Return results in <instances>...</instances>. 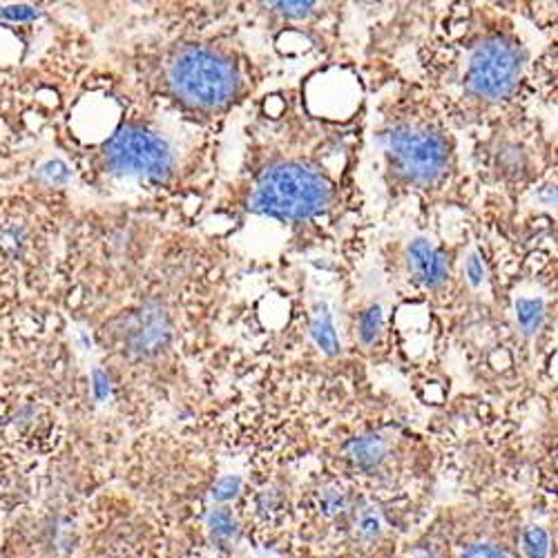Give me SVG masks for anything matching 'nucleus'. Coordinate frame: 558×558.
Wrapping results in <instances>:
<instances>
[{"label":"nucleus","instance_id":"obj_7","mask_svg":"<svg viewBox=\"0 0 558 558\" xmlns=\"http://www.w3.org/2000/svg\"><path fill=\"white\" fill-rule=\"evenodd\" d=\"M104 166L110 174L146 183H166L174 170V157L166 138L148 125H121L104 144Z\"/></svg>","mask_w":558,"mask_h":558},{"label":"nucleus","instance_id":"obj_9","mask_svg":"<svg viewBox=\"0 0 558 558\" xmlns=\"http://www.w3.org/2000/svg\"><path fill=\"white\" fill-rule=\"evenodd\" d=\"M313 336H315L317 344L327 353H336L338 351L340 342H338V336L333 331V322H331L329 313L315 317V322H313Z\"/></svg>","mask_w":558,"mask_h":558},{"label":"nucleus","instance_id":"obj_3","mask_svg":"<svg viewBox=\"0 0 558 558\" xmlns=\"http://www.w3.org/2000/svg\"><path fill=\"white\" fill-rule=\"evenodd\" d=\"M525 50L509 27H483L453 63L458 101L464 114L487 117L514 99L523 76Z\"/></svg>","mask_w":558,"mask_h":558},{"label":"nucleus","instance_id":"obj_11","mask_svg":"<svg viewBox=\"0 0 558 558\" xmlns=\"http://www.w3.org/2000/svg\"><path fill=\"white\" fill-rule=\"evenodd\" d=\"M541 521L547 527V536H549V545H547V558H558V509L547 507L538 511Z\"/></svg>","mask_w":558,"mask_h":558},{"label":"nucleus","instance_id":"obj_2","mask_svg":"<svg viewBox=\"0 0 558 558\" xmlns=\"http://www.w3.org/2000/svg\"><path fill=\"white\" fill-rule=\"evenodd\" d=\"M74 558H197V551L128 489L106 485L87 505Z\"/></svg>","mask_w":558,"mask_h":558},{"label":"nucleus","instance_id":"obj_8","mask_svg":"<svg viewBox=\"0 0 558 558\" xmlns=\"http://www.w3.org/2000/svg\"><path fill=\"white\" fill-rule=\"evenodd\" d=\"M409 257H411V268L415 279L417 282H423L427 289H438L449 277V266L445 255L427 240H415L409 246Z\"/></svg>","mask_w":558,"mask_h":558},{"label":"nucleus","instance_id":"obj_12","mask_svg":"<svg viewBox=\"0 0 558 558\" xmlns=\"http://www.w3.org/2000/svg\"><path fill=\"white\" fill-rule=\"evenodd\" d=\"M380 324H383V315H380L378 308L364 313L362 319H360V336H362V340H364V342L374 340L376 333L380 331Z\"/></svg>","mask_w":558,"mask_h":558},{"label":"nucleus","instance_id":"obj_5","mask_svg":"<svg viewBox=\"0 0 558 558\" xmlns=\"http://www.w3.org/2000/svg\"><path fill=\"white\" fill-rule=\"evenodd\" d=\"M387 170L411 191H436L453 168V146L434 117H396L383 132Z\"/></svg>","mask_w":558,"mask_h":558},{"label":"nucleus","instance_id":"obj_14","mask_svg":"<svg viewBox=\"0 0 558 558\" xmlns=\"http://www.w3.org/2000/svg\"><path fill=\"white\" fill-rule=\"evenodd\" d=\"M0 527H3V521H0Z\"/></svg>","mask_w":558,"mask_h":558},{"label":"nucleus","instance_id":"obj_1","mask_svg":"<svg viewBox=\"0 0 558 558\" xmlns=\"http://www.w3.org/2000/svg\"><path fill=\"white\" fill-rule=\"evenodd\" d=\"M527 507L509 489L492 487L434 509L404 545L407 558H530Z\"/></svg>","mask_w":558,"mask_h":558},{"label":"nucleus","instance_id":"obj_13","mask_svg":"<svg viewBox=\"0 0 558 558\" xmlns=\"http://www.w3.org/2000/svg\"><path fill=\"white\" fill-rule=\"evenodd\" d=\"M483 275H485V270H483L481 259L478 257H470V262H468V277L472 279V284H481L483 282Z\"/></svg>","mask_w":558,"mask_h":558},{"label":"nucleus","instance_id":"obj_4","mask_svg":"<svg viewBox=\"0 0 558 558\" xmlns=\"http://www.w3.org/2000/svg\"><path fill=\"white\" fill-rule=\"evenodd\" d=\"M163 85L170 99L199 114H219L246 92L244 63L221 45H179L163 65Z\"/></svg>","mask_w":558,"mask_h":558},{"label":"nucleus","instance_id":"obj_10","mask_svg":"<svg viewBox=\"0 0 558 558\" xmlns=\"http://www.w3.org/2000/svg\"><path fill=\"white\" fill-rule=\"evenodd\" d=\"M517 317L523 331H536L541 322V302L536 300H519L517 302Z\"/></svg>","mask_w":558,"mask_h":558},{"label":"nucleus","instance_id":"obj_6","mask_svg":"<svg viewBox=\"0 0 558 558\" xmlns=\"http://www.w3.org/2000/svg\"><path fill=\"white\" fill-rule=\"evenodd\" d=\"M331 177L300 159L272 161L251 181L248 210L277 221L304 223L327 213L333 204Z\"/></svg>","mask_w":558,"mask_h":558}]
</instances>
